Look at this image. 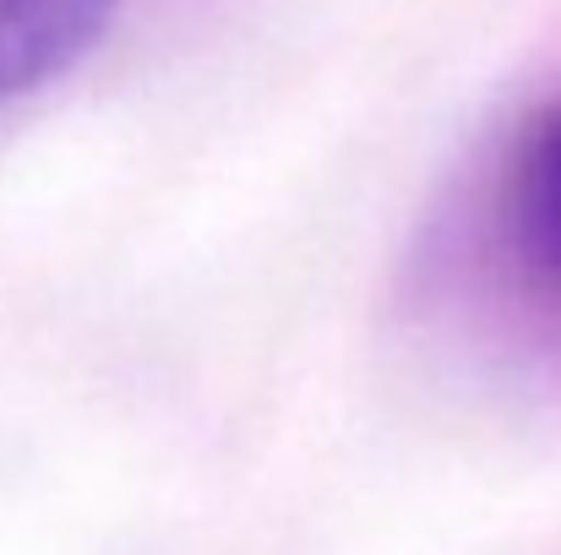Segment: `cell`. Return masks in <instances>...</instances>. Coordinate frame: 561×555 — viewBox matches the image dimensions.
Returning a JSON list of instances; mask_svg holds the SVG:
<instances>
[{
	"instance_id": "1",
	"label": "cell",
	"mask_w": 561,
	"mask_h": 555,
	"mask_svg": "<svg viewBox=\"0 0 561 555\" xmlns=\"http://www.w3.org/2000/svg\"><path fill=\"white\" fill-rule=\"evenodd\" d=\"M502 234L518 278L561 305V99L513 142L502 181Z\"/></svg>"
},
{
	"instance_id": "2",
	"label": "cell",
	"mask_w": 561,
	"mask_h": 555,
	"mask_svg": "<svg viewBox=\"0 0 561 555\" xmlns=\"http://www.w3.org/2000/svg\"><path fill=\"white\" fill-rule=\"evenodd\" d=\"M110 16L115 0H0V104L66 77Z\"/></svg>"
}]
</instances>
